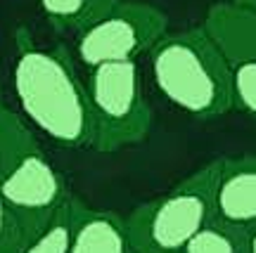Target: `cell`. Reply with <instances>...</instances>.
I'll use <instances>...</instances> for the list:
<instances>
[{
	"mask_svg": "<svg viewBox=\"0 0 256 253\" xmlns=\"http://www.w3.org/2000/svg\"><path fill=\"white\" fill-rule=\"evenodd\" d=\"M14 43L12 83L28 123L62 147H92L88 90L76 73L72 52L64 45L38 47L24 26L17 28Z\"/></svg>",
	"mask_w": 256,
	"mask_h": 253,
	"instance_id": "cell-1",
	"label": "cell"
},
{
	"mask_svg": "<svg viewBox=\"0 0 256 253\" xmlns=\"http://www.w3.org/2000/svg\"><path fill=\"white\" fill-rule=\"evenodd\" d=\"M156 90L188 116L206 121L232 109V66L204 26L164 33L150 50Z\"/></svg>",
	"mask_w": 256,
	"mask_h": 253,
	"instance_id": "cell-2",
	"label": "cell"
},
{
	"mask_svg": "<svg viewBox=\"0 0 256 253\" xmlns=\"http://www.w3.org/2000/svg\"><path fill=\"white\" fill-rule=\"evenodd\" d=\"M0 194L28 230L38 232L66 201V185L34 128L0 90Z\"/></svg>",
	"mask_w": 256,
	"mask_h": 253,
	"instance_id": "cell-3",
	"label": "cell"
},
{
	"mask_svg": "<svg viewBox=\"0 0 256 253\" xmlns=\"http://www.w3.org/2000/svg\"><path fill=\"white\" fill-rule=\"evenodd\" d=\"M220 159L202 166L176 187L145 201L126 220L136 253H180L202 227L214 220Z\"/></svg>",
	"mask_w": 256,
	"mask_h": 253,
	"instance_id": "cell-4",
	"label": "cell"
},
{
	"mask_svg": "<svg viewBox=\"0 0 256 253\" xmlns=\"http://www.w3.org/2000/svg\"><path fill=\"white\" fill-rule=\"evenodd\" d=\"M86 90L92 114V149L112 154L147 137L152 111L136 59L90 66Z\"/></svg>",
	"mask_w": 256,
	"mask_h": 253,
	"instance_id": "cell-5",
	"label": "cell"
},
{
	"mask_svg": "<svg viewBox=\"0 0 256 253\" xmlns=\"http://www.w3.org/2000/svg\"><path fill=\"white\" fill-rule=\"evenodd\" d=\"M166 26L168 19L154 5L116 0L114 7L78 31L76 54L86 66L138 59L154 47L166 33Z\"/></svg>",
	"mask_w": 256,
	"mask_h": 253,
	"instance_id": "cell-6",
	"label": "cell"
},
{
	"mask_svg": "<svg viewBox=\"0 0 256 253\" xmlns=\"http://www.w3.org/2000/svg\"><path fill=\"white\" fill-rule=\"evenodd\" d=\"M214 218L244 230L256 227V154L220 159Z\"/></svg>",
	"mask_w": 256,
	"mask_h": 253,
	"instance_id": "cell-7",
	"label": "cell"
},
{
	"mask_svg": "<svg viewBox=\"0 0 256 253\" xmlns=\"http://www.w3.org/2000/svg\"><path fill=\"white\" fill-rule=\"evenodd\" d=\"M204 31L216 43L223 57L235 66L256 59V9L240 2H216L204 19Z\"/></svg>",
	"mask_w": 256,
	"mask_h": 253,
	"instance_id": "cell-8",
	"label": "cell"
},
{
	"mask_svg": "<svg viewBox=\"0 0 256 253\" xmlns=\"http://www.w3.org/2000/svg\"><path fill=\"white\" fill-rule=\"evenodd\" d=\"M74 204V232L69 253H136L126 220L112 211H98L83 201Z\"/></svg>",
	"mask_w": 256,
	"mask_h": 253,
	"instance_id": "cell-9",
	"label": "cell"
},
{
	"mask_svg": "<svg viewBox=\"0 0 256 253\" xmlns=\"http://www.w3.org/2000/svg\"><path fill=\"white\" fill-rule=\"evenodd\" d=\"M180 253H249V230L214 218Z\"/></svg>",
	"mask_w": 256,
	"mask_h": 253,
	"instance_id": "cell-10",
	"label": "cell"
},
{
	"mask_svg": "<svg viewBox=\"0 0 256 253\" xmlns=\"http://www.w3.org/2000/svg\"><path fill=\"white\" fill-rule=\"evenodd\" d=\"M74 232V204L72 197H66L62 206L50 216L46 225L26 242L19 253H69Z\"/></svg>",
	"mask_w": 256,
	"mask_h": 253,
	"instance_id": "cell-11",
	"label": "cell"
},
{
	"mask_svg": "<svg viewBox=\"0 0 256 253\" xmlns=\"http://www.w3.org/2000/svg\"><path fill=\"white\" fill-rule=\"evenodd\" d=\"M38 5L57 31H81L92 21L90 0H38Z\"/></svg>",
	"mask_w": 256,
	"mask_h": 253,
	"instance_id": "cell-12",
	"label": "cell"
},
{
	"mask_svg": "<svg viewBox=\"0 0 256 253\" xmlns=\"http://www.w3.org/2000/svg\"><path fill=\"white\" fill-rule=\"evenodd\" d=\"M232 109L256 118V59L232 66Z\"/></svg>",
	"mask_w": 256,
	"mask_h": 253,
	"instance_id": "cell-13",
	"label": "cell"
},
{
	"mask_svg": "<svg viewBox=\"0 0 256 253\" xmlns=\"http://www.w3.org/2000/svg\"><path fill=\"white\" fill-rule=\"evenodd\" d=\"M34 235L0 194V253H19Z\"/></svg>",
	"mask_w": 256,
	"mask_h": 253,
	"instance_id": "cell-14",
	"label": "cell"
},
{
	"mask_svg": "<svg viewBox=\"0 0 256 253\" xmlns=\"http://www.w3.org/2000/svg\"><path fill=\"white\" fill-rule=\"evenodd\" d=\"M114 2H116V0H90L92 21H95L98 17H102V14H104V12H107L110 7H114Z\"/></svg>",
	"mask_w": 256,
	"mask_h": 253,
	"instance_id": "cell-15",
	"label": "cell"
},
{
	"mask_svg": "<svg viewBox=\"0 0 256 253\" xmlns=\"http://www.w3.org/2000/svg\"><path fill=\"white\" fill-rule=\"evenodd\" d=\"M249 253H256V227L249 230Z\"/></svg>",
	"mask_w": 256,
	"mask_h": 253,
	"instance_id": "cell-16",
	"label": "cell"
},
{
	"mask_svg": "<svg viewBox=\"0 0 256 253\" xmlns=\"http://www.w3.org/2000/svg\"><path fill=\"white\" fill-rule=\"evenodd\" d=\"M235 2H240V5H247V7H254V9H256V0H235Z\"/></svg>",
	"mask_w": 256,
	"mask_h": 253,
	"instance_id": "cell-17",
	"label": "cell"
}]
</instances>
